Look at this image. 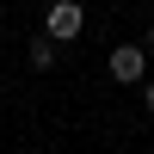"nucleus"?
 <instances>
[{
    "instance_id": "3",
    "label": "nucleus",
    "mask_w": 154,
    "mask_h": 154,
    "mask_svg": "<svg viewBox=\"0 0 154 154\" xmlns=\"http://www.w3.org/2000/svg\"><path fill=\"white\" fill-rule=\"evenodd\" d=\"M56 49H62V43H49V37H31V68H56Z\"/></svg>"
},
{
    "instance_id": "2",
    "label": "nucleus",
    "mask_w": 154,
    "mask_h": 154,
    "mask_svg": "<svg viewBox=\"0 0 154 154\" xmlns=\"http://www.w3.org/2000/svg\"><path fill=\"white\" fill-rule=\"evenodd\" d=\"M142 62H148L142 43H117V49H111V80H130L136 86V80H142Z\"/></svg>"
},
{
    "instance_id": "1",
    "label": "nucleus",
    "mask_w": 154,
    "mask_h": 154,
    "mask_svg": "<svg viewBox=\"0 0 154 154\" xmlns=\"http://www.w3.org/2000/svg\"><path fill=\"white\" fill-rule=\"evenodd\" d=\"M80 25H86V12L74 6V0H56V6H49V19H43V37H49V43H74V37H80Z\"/></svg>"
}]
</instances>
